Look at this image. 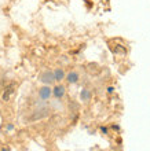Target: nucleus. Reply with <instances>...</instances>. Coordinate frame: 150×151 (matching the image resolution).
<instances>
[{
  "mask_svg": "<svg viewBox=\"0 0 150 151\" xmlns=\"http://www.w3.org/2000/svg\"><path fill=\"white\" fill-rule=\"evenodd\" d=\"M50 95H51V91H50V88H43L41 91H40V98L41 99H47V98H50Z\"/></svg>",
  "mask_w": 150,
  "mask_h": 151,
  "instance_id": "obj_1",
  "label": "nucleus"
},
{
  "mask_svg": "<svg viewBox=\"0 0 150 151\" xmlns=\"http://www.w3.org/2000/svg\"><path fill=\"white\" fill-rule=\"evenodd\" d=\"M41 81H44V83H52V81H54V74H52V73H46V74L43 76Z\"/></svg>",
  "mask_w": 150,
  "mask_h": 151,
  "instance_id": "obj_2",
  "label": "nucleus"
},
{
  "mask_svg": "<svg viewBox=\"0 0 150 151\" xmlns=\"http://www.w3.org/2000/svg\"><path fill=\"white\" fill-rule=\"evenodd\" d=\"M63 93H65V88L63 87H57L55 89H54V95H55L57 98H62Z\"/></svg>",
  "mask_w": 150,
  "mask_h": 151,
  "instance_id": "obj_3",
  "label": "nucleus"
},
{
  "mask_svg": "<svg viewBox=\"0 0 150 151\" xmlns=\"http://www.w3.org/2000/svg\"><path fill=\"white\" fill-rule=\"evenodd\" d=\"M3 151H8V150H3Z\"/></svg>",
  "mask_w": 150,
  "mask_h": 151,
  "instance_id": "obj_8",
  "label": "nucleus"
},
{
  "mask_svg": "<svg viewBox=\"0 0 150 151\" xmlns=\"http://www.w3.org/2000/svg\"><path fill=\"white\" fill-rule=\"evenodd\" d=\"M63 78V72L62 70H57L54 73V80H62Z\"/></svg>",
  "mask_w": 150,
  "mask_h": 151,
  "instance_id": "obj_6",
  "label": "nucleus"
},
{
  "mask_svg": "<svg viewBox=\"0 0 150 151\" xmlns=\"http://www.w3.org/2000/svg\"><path fill=\"white\" fill-rule=\"evenodd\" d=\"M81 98H83V99H87V98H88V92L87 91H83V93H81Z\"/></svg>",
  "mask_w": 150,
  "mask_h": 151,
  "instance_id": "obj_7",
  "label": "nucleus"
},
{
  "mask_svg": "<svg viewBox=\"0 0 150 151\" xmlns=\"http://www.w3.org/2000/svg\"><path fill=\"white\" fill-rule=\"evenodd\" d=\"M79 78V76L76 74V73H70V74L67 76V80H69V83H76Z\"/></svg>",
  "mask_w": 150,
  "mask_h": 151,
  "instance_id": "obj_5",
  "label": "nucleus"
},
{
  "mask_svg": "<svg viewBox=\"0 0 150 151\" xmlns=\"http://www.w3.org/2000/svg\"><path fill=\"white\" fill-rule=\"evenodd\" d=\"M12 85H10V87L6 88V91H4V95H3V100H8V98H10V95L12 93Z\"/></svg>",
  "mask_w": 150,
  "mask_h": 151,
  "instance_id": "obj_4",
  "label": "nucleus"
}]
</instances>
